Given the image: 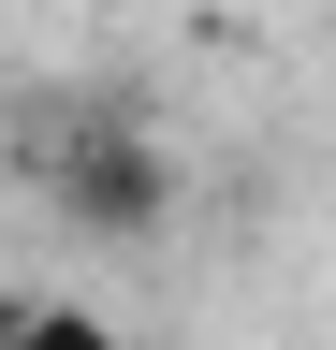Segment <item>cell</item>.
Returning <instances> with one entry per match:
<instances>
[{
  "mask_svg": "<svg viewBox=\"0 0 336 350\" xmlns=\"http://www.w3.org/2000/svg\"><path fill=\"white\" fill-rule=\"evenodd\" d=\"M15 321H29V292H0V350H15Z\"/></svg>",
  "mask_w": 336,
  "mask_h": 350,
  "instance_id": "7a4b0ae2",
  "label": "cell"
},
{
  "mask_svg": "<svg viewBox=\"0 0 336 350\" xmlns=\"http://www.w3.org/2000/svg\"><path fill=\"white\" fill-rule=\"evenodd\" d=\"M15 350H132L103 321V306H73V292H29V321H15Z\"/></svg>",
  "mask_w": 336,
  "mask_h": 350,
  "instance_id": "6da1fadb",
  "label": "cell"
}]
</instances>
